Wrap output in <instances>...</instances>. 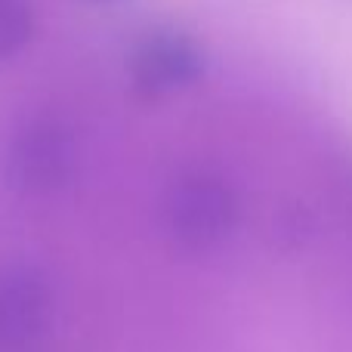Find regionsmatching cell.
<instances>
[{"mask_svg": "<svg viewBox=\"0 0 352 352\" xmlns=\"http://www.w3.org/2000/svg\"><path fill=\"white\" fill-rule=\"evenodd\" d=\"M164 226L179 248L204 254L232 238L238 226V198L217 173H186L167 188Z\"/></svg>", "mask_w": 352, "mask_h": 352, "instance_id": "1", "label": "cell"}, {"mask_svg": "<svg viewBox=\"0 0 352 352\" xmlns=\"http://www.w3.org/2000/svg\"><path fill=\"white\" fill-rule=\"evenodd\" d=\"M207 53L195 34L179 25H155L140 34L130 53V78L146 96H173L198 84Z\"/></svg>", "mask_w": 352, "mask_h": 352, "instance_id": "2", "label": "cell"}, {"mask_svg": "<svg viewBox=\"0 0 352 352\" xmlns=\"http://www.w3.org/2000/svg\"><path fill=\"white\" fill-rule=\"evenodd\" d=\"M50 306L47 278L31 263H0V337H28L41 328Z\"/></svg>", "mask_w": 352, "mask_h": 352, "instance_id": "3", "label": "cell"}, {"mask_svg": "<svg viewBox=\"0 0 352 352\" xmlns=\"http://www.w3.org/2000/svg\"><path fill=\"white\" fill-rule=\"evenodd\" d=\"M12 176L25 188H56L72 170L68 136L59 127H28L12 148Z\"/></svg>", "mask_w": 352, "mask_h": 352, "instance_id": "4", "label": "cell"}, {"mask_svg": "<svg viewBox=\"0 0 352 352\" xmlns=\"http://www.w3.org/2000/svg\"><path fill=\"white\" fill-rule=\"evenodd\" d=\"M34 3L31 0H0V65L16 59L34 37Z\"/></svg>", "mask_w": 352, "mask_h": 352, "instance_id": "5", "label": "cell"}, {"mask_svg": "<svg viewBox=\"0 0 352 352\" xmlns=\"http://www.w3.org/2000/svg\"><path fill=\"white\" fill-rule=\"evenodd\" d=\"M80 3H90V6H118L124 0H80Z\"/></svg>", "mask_w": 352, "mask_h": 352, "instance_id": "6", "label": "cell"}]
</instances>
